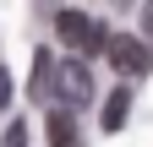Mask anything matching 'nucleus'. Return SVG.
<instances>
[{"label":"nucleus","mask_w":153,"mask_h":147,"mask_svg":"<svg viewBox=\"0 0 153 147\" xmlns=\"http://www.w3.org/2000/svg\"><path fill=\"white\" fill-rule=\"evenodd\" d=\"M44 125H49V147H82V136H76V115H71L66 104H55Z\"/></svg>","instance_id":"nucleus-4"},{"label":"nucleus","mask_w":153,"mask_h":147,"mask_svg":"<svg viewBox=\"0 0 153 147\" xmlns=\"http://www.w3.org/2000/svg\"><path fill=\"white\" fill-rule=\"evenodd\" d=\"M6 147H27V125H22V120L6 125Z\"/></svg>","instance_id":"nucleus-7"},{"label":"nucleus","mask_w":153,"mask_h":147,"mask_svg":"<svg viewBox=\"0 0 153 147\" xmlns=\"http://www.w3.org/2000/svg\"><path fill=\"white\" fill-rule=\"evenodd\" d=\"M49 98H60L66 109L93 104V76H88V65H82V60H60V65L49 71Z\"/></svg>","instance_id":"nucleus-1"},{"label":"nucleus","mask_w":153,"mask_h":147,"mask_svg":"<svg viewBox=\"0 0 153 147\" xmlns=\"http://www.w3.org/2000/svg\"><path fill=\"white\" fill-rule=\"evenodd\" d=\"M126 115H131V93H126V87H115V93H109V104H104V131H120V125H126Z\"/></svg>","instance_id":"nucleus-5"},{"label":"nucleus","mask_w":153,"mask_h":147,"mask_svg":"<svg viewBox=\"0 0 153 147\" xmlns=\"http://www.w3.org/2000/svg\"><path fill=\"white\" fill-rule=\"evenodd\" d=\"M55 33H60L76 54H104V44H109V27L88 22L82 11H60V16H55Z\"/></svg>","instance_id":"nucleus-2"},{"label":"nucleus","mask_w":153,"mask_h":147,"mask_svg":"<svg viewBox=\"0 0 153 147\" xmlns=\"http://www.w3.org/2000/svg\"><path fill=\"white\" fill-rule=\"evenodd\" d=\"M104 54H109V65L126 71V76H142V71H148V44L137 38V33H109Z\"/></svg>","instance_id":"nucleus-3"},{"label":"nucleus","mask_w":153,"mask_h":147,"mask_svg":"<svg viewBox=\"0 0 153 147\" xmlns=\"http://www.w3.org/2000/svg\"><path fill=\"white\" fill-rule=\"evenodd\" d=\"M49 71H55L49 49H38V54H33V82H27V87H33V98H49Z\"/></svg>","instance_id":"nucleus-6"},{"label":"nucleus","mask_w":153,"mask_h":147,"mask_svg":"<svg viewBox=\"0 0 153 147\" xmlns=\"http://www.w3.org/2000/svg\"><path fill=\"white\" fill-rule=\"evenodd\" d=\"M6 104H11V71L0 65V109H6Z\"/></svg>","instance_id":"nucleus-8"}]
</instances>
